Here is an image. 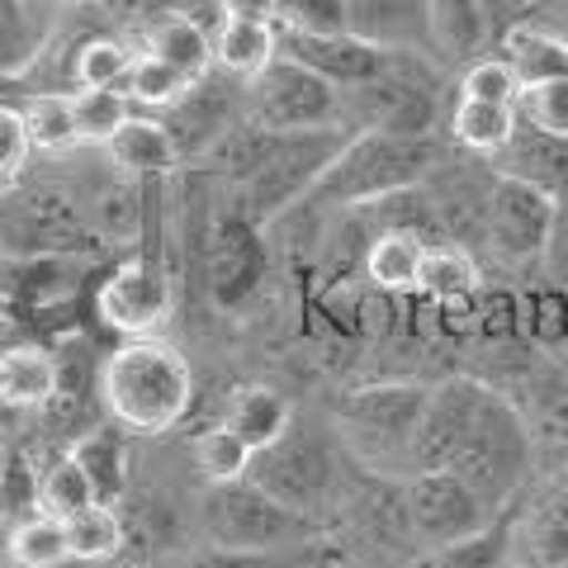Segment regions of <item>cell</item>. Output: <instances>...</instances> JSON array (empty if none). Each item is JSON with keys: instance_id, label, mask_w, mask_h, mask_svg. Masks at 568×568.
<instances>
[{"instance_id": "7", "label": "cell", "mask_w": 568, "mask_h": 568, "mask_svg": "<svg viewBox=\"0 0 568 568\" xmlns=\"http://www.w3.org/2000/svg\"><path fill=\"white\" fill-rule=\"evenodd\" d=\"M426 52H398L384 77L342 91L346 129L351 133H398V138H432L436 123V85L426 81Z\"/></svg>"}, {"instance_id": "48", "label": "cell", "mask_w": 568, "mask_h": 568, "mask_svg": "<svg viewBox=\"0 0 568 568\" xmlns=\"http://www.w3.org/2000/svg\"><path fill=\"white\" fill-rule=\"evenodd\" d=\"M290 564H294V549H290V559H284V555H237V549L209 545L190 568H290Z\"/></svg>"}, {"instance_id": "10", "label": "cell", "mask_w": 568, "mask_h": 568, "mask_svg": "<svg viewBox=\"0 0 568 568\" xmlns=\"http://www.w3.org/2000/svg\"><path fill=\"white\" fill-rule=\"evenodd\" d=\"M246 484H256L261 493H271L275 503L313 517L317 503L332 493V455L323 440L294 436V426H290L280 440H271L265 450L252 455Z\"/></svg>"}, {"instance_id": "22", "label": "cell", "mask_w": 568, "mask_h": 568, "mask_svg": "<svg viewBox=\"0 0 568 568\" xmlns=\"http://www.w3.org/2000/svg\"><path fill=\"white\" fill-rule=\"evenodd\" d=\"M223 426H233V432L246 440L252 450H265L271 440H280L284 432L294 426V407L284 394L265 384H242L233 398L223 407Z\"/></svg>"}, {"instance_id": "24", "label": "cell", "mask_w": 568, "mask_h": 568, "mask_svg": "<svg viewBox=\"0 0 568 568\" xmlns=\"http://www.w3.org/2000/svg\"><path fill=\"white\" fill-rule=\"evenodd\" d=\"M43 43V0H0V81H20L29 67H39Z\"/></svg>"}, {"instance_id": "47", "label": "cell", "mask_w": 568, "mask_h": 568, "mask_svg": "<svg viewBox=\"0 0 568 568\" xmlns=\"http://www.w3.org/2000/svg\"><path fill=\"white\" fill-rule=\"evenodd\" d=\"M540 271L555 284V294L568 298V200H559L555 223H549V237L540 246Z\"/></svg>"}, {"instance_id": "39", "label": "cell", "mask_w": 568, "mask_h": 568, "mask_svg": "<svg viewBox=\"0 0 568 568\" xmlns=\"http://www.w3.org/2000/svg\"><path fill=\"white\" fill-rule=\"evenodd\" d=\"M417 290L432 298H469L478 290V265L465 246H426Z\"/></svg>"}, {"instance_id": "26", "label": "cell", "mask_w": 568, "mask_h": 568, "mask_svg": "<svg viewBox=\"0 0 568 568\" xmlns=\"http://www.w3.org/2000/svg\"><path fill=\"white\" fill-rule=\"evenodd\" d=\"M142 52H152V58L181 67L190 81H204L213 71V29H204L194 14H166V20H156L148 29Z\"/></svg>"}, {"instance_id": "52", "label": "cell", "mask_w": 568, "mask_h": 568, "mask_svg": "<svg viewBox=\"0 0 568 568\" xmlns=\"http://www.w3.org/2000/svg\"><path fill=\"white\" fill-rule=\"evenodd\" d=\"M559 6H564V10H568V0H559Z\"/></svg>"}, {"instance_id": "31", "label": "cell", "mask_w": 568, "mask_h": 568, "mask_svg": "<svg viewBox=\"0 0 568 568\" xmlns=\"http://www.w3.org/2000/svg\"><path fill=\"white\" fill-rule=\"evenodd\" d=\"M530 549L536 568H559L568 564V488L545 497L521 526H511V549Z\"/></svg>"}, {"instance_id": "21", "label": "cell", "mask_w": 568, "mask_h": 568, "mask_svg": "<svg viewBox=\"0 0 568 568\" xmlns=\"http://www.w3.org/2000/svg\"><path fill=\"white\" fill-rule=\"evenodd\" d=\"M426 242L413 227H384L379 237H369L365 252V275L375 290L384 294H413L422 284V261H426Z\"/></svg>"}, {"instance_id": "11", "label": "cell", "mask_w": 568, "mask_h": 568, "mask_svg": "<svg viewBox=\"0 0 568 568\" xmlns=\"http://www.w3.org/2000/svg\"><path fill=\"white\" fill-rule=\"evenodd\" d=\"M559 200L521 175H493L488 181V213H484V242L503 261H540V246L549 237Z\"/></svg>"}, {"instance_id": "2", "label": "cell", "mask_w": 568, "mask_h": 568, "mask_svg": "<svg viewBox=\"0 0 568 568\" xmlns=\"http://www.w3.org/2000/svg\"><path fill=\"white\" fill-rule=\"evenodd\" d=\"M440 162L432 138H398V133H351L346 148L332 156L323 181L313 185V204H346L365 209L388 194L413 190L426 171Z\"/></svg>"}, {"instance_id": "15", "label": "cell", "mask_w": 568, "mask_h": 568, "mask_svg": "<svg viewBox=\"0 0 568 568\" xmlns=\"http://www.w3.org/2000/svg\"><path fill=\"white\" fill-rule=\"evenodd\" d=\"M488 388L474 384V379H450L426 394V407H422V422H417V436H413V455L407 465L417 474L422 469H446L450 455L459 450V440L469 436V426L484 407Z\"/></svg>"}, {"instance_id": "33", "label": "cell", "mask_w": 568, "mask_h": 568, "mask_svg": "<svg viewBox=\"0 0 568 568\" xmlns=\"http://www.w3.org/2000/svg\"><path fill=\"white\" fill-rule=\"evenodd\" d=\"M194 91V81L185 77L181 67H171L162 58H152V52L138 48V62L129 71V81H123V95H129L133 110H152V114H166L175 110L185 95Z\"/></svg>"}, {"instance_id": "53", "label": "cell", "mask_w": 568, "mask_h": 568, "mask_svg": "<svg viewBox=\"0 0 568 568\" xmlns=\"http://www.w3.org/2000/svg\"><path fill=\"white\" fill-rule=\"evenodd\" d=\"M559 568H568V564H559Z\"/></svg>"}, {"instance_id": "3", "label": "cell", "mask_w": 568, "mask_h": 568, "mask_svg": "<svg viewBox=\"0 0 568 568\" xmlns=\"http://www.w3.org/2000/svg\"><path fill=\"white\" fill-rule=\"evenodd\" d=\"M204 536L213 549H237V555H290V549H304L313 540V517L237 478V484L209 488Z\"/></svg>"}, {"instance_id": "9", "label": "cell", "mask_w": 568, "mask_h": 568, "mask_svg": "<svg viewBox=\"0 0 568 568\" xmlns=\"http://www.w3.org/2000/svg\"><path fill=\"white\" fill-rule=\"evenodd\" d=\"M0 242L14 256L43 261L67 252H91V233H85V213L67 190H29L10 204L6 223H0Z\"/></svg>"}, {"instance_id": "19", "label": "cell", "mask_w": 568, "mask_h": 568, "mask_svg": "<svg viewBox=\"0 0 568 568\" xmlns=\"http://www.w3.org/2000/svg\"><path fill=\"white\" fill-rule=\"evenodd\" d=\"M426 29H432V58L455 67L488 58V43L497 39L478 0H426Z\"/></svg>"}, {"instance_id": "45", "label": "cell", "mask_w": 568, "mask_h": 568, "mask_svg": "<svg viewBox=\"0 0 568 568\" xmlns=\"http://www.w3.org/2000/svg\"><path fill=\"white\" fill-rule=\"evenodd\" d=\"M91 219L100 227V237H114V242H129L138 227H142V194L133 185H114L100 194V204L91 209Z\"/></svg>"}, {"instance_id": "29", "label": "cell", "mask_w": 568, "mask_h": 568, "mask_svg": "<svg viewBox=\"0 0 568 568\" xmlns=\"http://www.w3.org/2000/svg\"><path fill=\"white\" fill-rule=\"evenodd\" d=\"M138 62V48H129L114 33H95L71 52V91H123L129 71Z\"/></svg>"}, {"instance_id": "36", "label": "cell", "mask_w": 568, "mask_h": 568, "mask_svg": "<svg viewBox=\"0 0 568 568\" xmlns=\"http://www.w3.org/2000/svg\"><path fill=\"white\" fill-rule=\"evenodd\" d=\"M24 129L39 152H62L77 142V104L67 91H33L24 104Z\"/></svg>"}, {"instance_id": "13", "label": "cell", "mask_w": 568, "mask_h": 568, "mask_svg": "<svg viewBox=\"0 0 568 568\" xmlns=\"http://www.w3.org/2000/svg\"><path fill=\"white\" fill-rule=\"evenodd\" d=\"M280 58L308 67L313 77L332 81L336 91H355V85L384 77L398 52L342 29V33H280Z\"/></svg>"}, {"instance_id": "38", "label": "cell", "mask_w": 568, "mask_h": 568, "mask_svg": "<svg viewBox=\"0 0 568 568\" xmlns=\"http://www.w3.org/2000/svg\"><path fill=\"white\" fill-rule=\"evenodd\" d=\"M100 497H95V488H91V478H85V469L77 465L71 455H58L52 465L39 474V507L43 511H52V517H77V511H85V507H95Z\"/></svg>"}, {"instance_id": "44", "label": "cell", "mask_w": 568, "mask_h": 568, "mask_svg": "<svg viewBox=\"0 0 568 568\" xmlns=\"http://www.w3.org/2000/svg\"><path fill=\"white\" fill-rule=\"evenodd\" d=\"M280 33H342L346 0H275Z\"/></svg>"}, {"instance_id": "42", "label": "cell", "mask_w": 568, "mask_h": 568, "mask_svg": "<svg viewBox=\"0 0 568 568\" xmlns=\"http://www.w3.org/2000/svg\"><path fill=\"white\" fill-rule=\"evenodd\" d=\"M29 511H43L39 507V474L24 459V450L14 446H0V521H20Z\"/></svg>"}, {"instance_id": "16", "label": "cell", "mask_w": 568, "mask_h": 568, "mask_svg": "<svg viewBox=\"0 0 568 568\" xmlns=\"http://www.w3.org/2000/svg\"><path fill=\"white\" fill-rule=\"evenodd\" d=\"M346 29L388 52H426L432 58L426 0H346Z\"/></svg>"}, {"instance_id": "4", "label": "cell", "mask_w": 568, "mask_h": 568, "mask_svg": "<svg viewBox=\"0 0 568 568\" xmlns=\"http://www.w3.org/2000/svg\"><path fill=\"white\" fill-rule=\"evenodd\" d=\"M446 469L465 478L493 511H503L507 497L521 488V478L530 469V426L517 417V407H507L497 394H488Z\"/></svg>"}, {"instance_id": "49", "label": "cell", "mask_w": 568, "mask_h": 568, "mask_svg": "<svg viewBox=\"0 0 568 568\" xmlns=\"http://www.w3.org/2000/svg\"><path fill=\"white\" fill-rule=\"evenodd\" d=\"M219 20H252V24H275V0H219Z\"/></svg>"}, {"instance_id": "14", "label": "cell", "mask_w": 568, "mask_h": 568, "mask_svg": "<svg viewBox=\"0 0 568 568\" xmlns=\"http://www.w3.org/2000/svg\"><path fill=\"white\" fill-rule=\"evenodd\" d=\"M432 388H413V384H379V388H361L342 403V417L369 450H394L398 459L413 455V436L422 422V407Z\"/></svg>"}, {"instance_id": "20", "label": "cell", "mask_w": 568, "mask_h": 568, "mask_svg": "<svg viewBox=\"0 0 568 568\" xmlns=\"http://www.w3.org/2000/svg\"><path fill=\"white\" fill-rule=\"evenodd\" d=\"M280 58V29L252 20H219L213 24V71L237 81L261 77Z\"/></svg>"}, {"instance_id": "27", "label": "cell", "mask_w": 568, "mask_h": 568, "mask_svg": "<svg viewBox=\"0 0 568 568\" xmlns=\"http://www.w3.org/2000/svg\"><path fill=\"white\" fill-rule=\"evenodd\" d=\"M261 275V237L256 223L233 213L219 227V242H213V284H219L223 298H237L252 290V280Z\"/></svg>"}, {"instance_id": "12", "label": "cell", "mask_w": 568, "mask_h": 568, "mask_svg": "<svg viewBox=\"0 0 568 568\" xmlns=\"http://www.w3.org/2000/svg\"><path fill=\"white\" fill-rule=\"evenodd\" d=\"M171 313V284L152 261H119L95 290V317L119 336H156Z\"/></svg>"}, {"instance_id": "1", "label": "cell", "mask_w": 568, "mask_h": 568, "mask_svg": "<svg viewBox=\"0 0 568 568\" xmlns=\"http://www.w3.org/2000/svg\"><path fill=\"white\" fill-rule=\"evenodd\" d=\"M190 398V361L162 336H129L100 361V407L123 432L162 436L171 426H181Z\"/></svg>"}, {"instance_id": "28", "label": "cell", "mask_w": 568, "mask_h": 568, "mask_svg": "<svg viewBox=\"0 0 568 568\" xmlns=\"http://www.w3.org/2000/svg\"><path fill=\"white\" fill-rule=\"evenodd\" d=\"M450 138L465 152H478V156L507 152L511 138H517V104H493V100H465L459 95L455 114H450Z\"/></svg>"}, {"instance_id": "37", "label": "cell", "mask_w": 568, "mask_h": 568, "mask_svg": "<svg viewBox=\"0 0 568 568\" xmlns=\"http://www.w3.org/2000/svg\"><path fill=\"white\" fill-rule=\"evenodd\" d=\"M67 540H71V559L81 564H100V559H114L123 549V521L114 507H85L77 517H67Z\"/></svg>"}, {"instance_id": "17", "label": "cell", "mask_w": 568, "mask_h": 568, "mask_svg": "<svg viewBox=\"0 0 568 568\" xmlns=\"http://www.w3.org/2000/svg\"><path fill=\"white\" fill-rule=\"evenodd\" d=\"M58 355L39 342H20L0 351V407L10 413H48L58 398Z\"/></svg>"}, {"instance_id": "46", "label": "cell", "mask_w": 568, "mask_h": 568, "mask_svg": "<svg viewBox=\"0 0 568 568\" xmlns=\"http://www.w3.org/2000/svg\"><path fill=\"white\" fill-rule=\"evenodd\" d=\"M29 152H33V138L24 129V110L0 100V190L14 185L24 175Z\"/></svg>"}, {"instance_id": "6", "label": "cell", "mask_w": 568, "mask_h": 568, "mask_svg": "<svg viewBox=\"0 0 568 568\" xmlns=\"http://www.w3.org/2000/svg\"><path fill=\"white\" fill-rule=\"evenodd\" d=\"M351 129H317V133H271V152H265L261 171L242 185V219L256 227L271 223L280 209L308 200L313 185L323 181L332 156L346 148Z\"/></svg>"}, {"instance_id": "8", "label": "cell", "mask_w": 568, "mask_h": 568, "mask_svg": "<svg viewBox=\"0 0 568 568\" xmlns=\"http://www.w3.org/2000/svg\"><path fill=\"white\" fill-rule=\"evenodd\" d=\"M403 517H407V530L426 549H436V545L465 540V536H478L484 526H493V507L459 474L422 469L403 484Z\"/></svg>"}, {"instance_id": "32", "label": "cell", "mask_w": 568, "mask_h": 568, "mask_svg": "<svg viewBox=\"0 0 568 568\" xmlns=\"http://www.w3.org/2000/svg\"><path fill=\"white\" fill-rule=\"evenodd\" d=\"M507 175H521V181L564 200L568 194V142L540 138V133H530V138L517 133L507 148Z\"/></svg>"}, {"instance_id": "34", "label": "cell", "mask_w": 568, "mask_h": 568, "mask_svg": "<svg viewBox=\"0 0 568 568\" xmlns=\"http://www.w3.org/2000/svg\"><path fill=\"white\" fill-rule=\"evenodd\" d=\"M507 559H511V521H493L478 536L426 549L417 568H507Z\"/></svg>"}, {"instance_id": "41", "label": "cell", "mask_w": 568, "mask_h": 568, "mask_svg": "<svg viewBox=\"0 0 568 568\" xmlns=\"http://www.w3.org/2000/svg\"><path fill=\"white\" fill-rule=\"evenodd\" d=\"M71 104H77V142H95V148H104L133 119L123 91H71Z\"/></svg>"}, {"instance_id": "40", "label": "cell", "mask_w": 568, "mask_h": 568, "mask_svg": "<svg viewBox=\"0 0 568 568\" xmlns=\"http://www.w3.org/2000/svg\"><path fill=\"white\" fill-rule=\"evenodd\" d=\"M517 119H526L530 133L568 142V77L521 85V95H517Z\"/></svg>"}, {"instance_id": "18", "label": "cell", "mask_w": 568, "mask_h": 568, "mask_svg": "<svg viewBox=\"0 0 568 568\" xmlns=\"http://www.w3.org/2000/svg\"><path fill=\"white\" fill-rule=\"evenodd\" d=\"M104 156H110V166L123 171L129 181H152V175H166L171 166L185 162L181 142H175V133L156 114L152 119L133 114L110 142H104Z\"/></svg>"}, {"instance_id": "30", "label": "cell", "mask_w": 568, "mask_h": 568, "mask_svg": "<svg viewBox=\"0 0 568 568\" xmlns=\"http://www.w3.org/2000/svg\"><path fill=\"white\" fill-rule=\"evenodd\" d=\"M6 555L20 568H67L71 564L67 521L52 517V511H29V517H20L10 526Z\"/></svg>"}, {"instance_id": "35", "label": "cell", "mask_w": 568, "mask_h": 568, "mask_svg": "<svg viewBox=\"0 0 568 568\" xmlns=\"http://www.w3.org/2000/svg\"><path fill=\"white\" fill-rule=\"evenodd\" d=\"M252 446L233 432V426H204L200 436H194V465H200V474L209 478V488L219 484H237V478H246V469H252Z\"/></svg>"}, {"instance_id": "23", "label": "cell", "mask_w": 568, "mask_h": 568, "mask_svg": "<svg viewBox=\"0 0 568 568\" xmlns=\"http://www.w3.org/2000/svg\"><path fill=\"white\" fill-rule=\"evenodd\" d=\"M497 43H503V58L511 62V71H517L521 85L568 77V33H559V29L521 20V24H511Z\"/></svg>"}, {"instance_id": "43", "label": "cell", "mask_w": 568, "mask_h": 568, "mask_svg": "<svg viewBox=\"0 0 568 568\" xmlns=\"http://www.w3.org/2000/svg\"><path fill=\"white\" fill-rule=\"evenodd\" d=\"M459 95L465 100H493V104H517L521 81H517V71H511V62L503 58V52H488V58L465 67Z\"/></svg>"}, {"instance_id": "51", "label": "cell", "mask_w": 568, "mask_h": 568, "mask_svg": "<svg viewBox=\"0 0 568 568\" xmlns=\"http://www.w3.org/2000/svg\"><path fill=\"white\" fill-rule=\"evenodd\" d=\"M290 568H351L342 555H323V545H313V555H304V549H294V564Z\"/></svg>"}, {"instance_id": "50", "label": "cell", "mask_w": 568, "mask_h": 568, "mask_svg": "<svg viewBox=\"0 0 568 568\" xmlns=\"http://www.w3.org/2000/svg\"><path fill=\"white\" fill-rule=\"evenodd\" d=\"M530 6H536V0H478V10L488 14V24L497 29V39H503L511 24H521Z\"/></svg>"}, {"instance_id": "5", "label": "cell", "mask_w": 568, "mask_h": 568, "mask_svg": "<svg viewBox=\"0 0 568 568\" xmlns=\"http://www.w3.org/2000/svg\"><path fill=\"white\" fill-rule=\"evenodd\" d=\"M242 119H252L265 133L346 129V100L332 81L313 77L308 67L275 58L261 77L242 81Z\"/></svg>"}, {"instance_id": "25", "label": "cell", "mask_w": 568, "mask_h": 568, "mask_svg": "<svg viewBox=\"0 0 568 568\" xmlns=\"http://www.w3.org/2000/svg\"><path fill=\"white\" fill-rule=\"evenodd\" d=\"M67 455L77 459L91 478V488L104 507H114L123 493H129V450H123V436L114 426H91L67 446Z\"/></svg>"}]
</instances>
